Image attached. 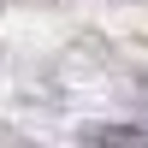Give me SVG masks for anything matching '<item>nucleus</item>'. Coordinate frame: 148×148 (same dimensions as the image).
<instances>
[{
  "mask_svg": "<svg viewBox=\"0 0 148 148\" xmlns=\"http://www.w3.org/2000/svg\"><path fill=\"white\" fill-rule=\"evenodd\" d=\"M89 142H148V130L142 125H95Z\"/></svg>",
  "mask_w": 148,
  "mask_h": 148,
  "instance_id": "nucleus-1",
  "label": "nucleus"
}]
</instances>
